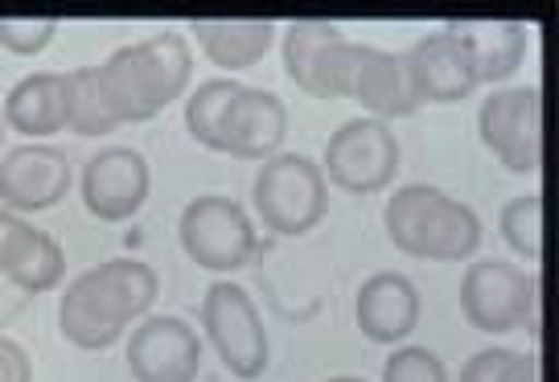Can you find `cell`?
I'll return each instance as SVG.
<instances>
[{
    "label": "cell",
    "instance_id": "1",
    "mask_svg": "<svg viewBox=\"0 0 559 382\" xmlns=\"http://www.w3.org/2000/svg\"><path fill=\"white\" fill-rule=\"evenodd\" d=\"M251 206L272 235H309L330 210V181L321 165L300 153H276L251 181Z\"/></svg>",
    "mask_w": 559,
    "mask_h": 382
},
{
    "label": "cell",
    "instance_id": "2",
    "mask_svg": "<svg viewBox=\"0 0 559 382\" xmlns=\"http://www.w3.org/2000/svg\"><path fill=\"white\" fill-rule=\"evenodd\" d=\"M181 251L214 276H230L255 255V223L227 193H202L177 218Z\"/></svg>",
    "mask_w": 559,
    "mask_h": 382
},
{
    "label": "cell",
    "instance_id": "3",
    "mask_svg": "<svg viewBox=\"0 0 559 382\" xmlns=\"http://www.w3.org/2000/svg\"><path fill=\"white\" fill-rule=\"evenodd\" d=\"M198 317H202V330L218 362L235 379H260L267 370V330L243 284H230V279L210 284Z\"/></svg>",
    "mask_w": 559,
    "mask_h": 382
},
{
    "label": "cell",
    "instance_id": "4",
    "mask_svg": "<svg viewBox=\"0 0 559 382\" xmlns=\"http://www.w3.org/2000/svg\"><path fill=\"white\" fill-rule=\"evenodd\" d=\"M321 174L330 186L346 193L386 190L400 174V140L391 132V123L374 120V116L346 120L325 140Z\"/></svg>",
    "mask_w": 559,
    "mask_h": 382
},
{
    "label": "cell",
    "instance_id": "5",
    "mask_svg": "<svg viewBox=\"0 0 559 382\" xmlns=\"http://www.w3.org/2000/svg\"><path fill=\"white\" fill-rule=\"evenodd\" d=\"M477 136L510 174H539L543 165V91L498 87L477 111Z\"/></svg>",
    "mask_w": 559,
    "mask_h": 382
},
{
    "label": "cell",
    "instance_id": "6",
    "mask_svg": "<svg viewBox=\"0 0 559 382\" xmlns=\"http://www.w3.org/2000/svg\"><path fill=\"white\" fill-rule=\"evenodd\" d=\"M128 374L136 382H198L202 342L181 317H144L128 337Z\"/></svg>",
    "mask_w": 559,
    "mask_h": 382
},
{
    "label": "cell",
    "instance_id": "7",
    "mask_svg": "<svg viewBox=\"0 0 559 382\" xmlns=\"http://www.w3.org/2000/svg\"><path fill=\"white\" fill-rule=\"evenodd\" d=\"M74 186V169L53 144H17L0 157V206L13 214H37L58 206Z\"/></svg>",
    "mask_w": 559,
    "mask_h": 382
},
{
    "label": "cell",
    "instance_id": "8",
    "mask_svg": "<svg viewBox=\"0 0 559 382\" xmlns=\"http://www.w3.org/2000/svg\"><path fill=\"white\" fill-rule=\"evenodd\" d=\"M148 160L140 157L136 148H104L83 165L79 177V193H83V206L99 218V223H123L132 218L144 202H148Z\"/></svg>",
    "mask_w": 559,
    "mask_h": 382
},
{
    "label": "cell",
    "instance_id": "9",
    "mask_svg": "<svg viewBox=\"0 0 559 382\" xmlns=\"http://www.w3.org/2000/svg\"><path fill=\"white\" fill-rule=\"evenodd\" d=\"M403 62H407L419 104H461L481 87L469 46L449 25L412 41V50H403Z\"/></svg>",
    "mask_w": 559,
    "mask_h": 382
},
{
    "label": "cell",
    "instance_id": "10",
    "mask_svg": "<svg viewBox=\"0 0 559 382\" xmlns=\"http://www.w3.org/2000/svg\"><path fill=\"white\" fill-rule=\"evenodd\" d=\"M526 284H531V276L507 260L469 263V272L461 276V317L473 330L493 333V337L523 330Z\"/></svg>",
    "mask_w": 559,
    "mask_h": 382
},
{
    "label": "cell",
    "instance_id": "11",
    "mask_svg": "<svg viewBox=\"0 0 559 382\" xmlns=\"http://www.w3.org/2000/svg\"><path fill=\"white\" fill-rule=\"evenodd\" d=\"M284 136H288L284 99L263 87H239L218 128V153L239 160H267L280 153Z\"/></svg>",
    "mask_w": 559,
    "mask_h": 382
},
{
    "label": "cell",
    "instance_id": "12",
    "mask_svg": "<svg viewBox=\"0 0 559 382\" xmlns=\"http://www.w3.org/2000/svg\"><path fill=\"white\" fill-rule=\"evenodd\" d=\"M374 120H400L419 111V95L412 87V74L403 53L379 50V46H358L354 67H349V95Z\"/></svg>",
    "mask_w": 559,
    "mask_h": 382
},
{
    "label": "cell",
    "instance_id": "13",
    "mask_svg": "<svg viewBox=\"0 0 559 382\" xmlns=\"http://www.w3.org/2000/svg\"><path fill=\"white\" fill-rule=\"evenodd\" d=\"M99 79H104L107 104L120 123H144L153 120L160 107H169L157 62H153L144 41H132V46L107 53V62H99Z\"/></svg>",
    "mask_w": 559,
    "mask_h": 382
},
{
    "label": "cell",
    "instance_id": "14",
    "mask_svg": "<svg viewBox=\"0 0 559 382\" xmlns=\"http://www.w3.org/2000/svg\"><path fill=\"white\" fill-rule=\"evenodd\" d=\"M354 321L374 346H400L419 325V293L400 272H374L354 296Z\"/></svg>",
    "mask_w": 559,
    "mask_h": 382
},
{
    "label": "cell",
    "instance_id": "15",
    "mask_svg": "<svg viewBox=\"0 0 559 382\" xmlns=\"http://www.w3.org/2000/svg\"><path fill=\"white\" fill-rule=\"evenodd\" d=\"M481 247V218L477 210L449 198L444 190L432 193V202L419 218V230L412 239V260L432 263H461Z\"/></svg>",
    "mask_w": 559,
    "mask_h": 382
},
{
    "label": "cell",
    "instance_id": "16",
    "mask_svg": "<svg viewBox=\"0 0 559 382\" xmlns=\"http://www.w3.org/2000/svg\"><path fill=\"white\" fill-rule=\"evenodd\" d=\"M58 330L74 349H107L123 337V317L111 309V300L99 293V284L91 279V272L74 276L62 293V305H58Z\"/></svg>",
    "mask_w": 559,
    "mask_h": 382
},
{
    "label": "cell",
    "instance_id": "17",
    "mask_svg": "<svg viewBox=\"0 0 559 382\" xmlns=\"http://www.w3.org/2000/svg\"><path fill=\"white\" fill-rule=\"evenodd\" d=\"M449 29L469 46L473 67H477V83L502 87L526 62L523 21H449Z\"/></svg>",
    "mask_w": 559,
    "mask_h": 382
},
{
    "label": "cell",
    "instance_id": "18",
    "mask_svg": "<svg viewBox=\"0 0 559 382\" xmlns=\"http://www.w3.org/2000/svg\"><path fill=\"white\" fill-rule=\"evenodd\" d=\"M4 128H13L21 136H53L67 128V99H62V74L53 70H37L13 83L4 95V111H0Z\"/></svg>",
    "mask_w": 559,
    "mask_h": 382
},
{
    "label": "cell",
    "instance_id": "19",
    "mask_svg": "<svg viewBox=\"0 0 559 382\" xmlns=\"http://www.w3.org/2000/svg\"><path fill=\"white\" fill-rule=\"evenodd\" d=\"M190 34L214 67L247 70L272 50L276 25L272 21H193Z\"/></svg>",
    "mask_w": 559,
    "mask_h": 382
},
{
    "label": "cell",
    "instance_id": "20",
    "mask_svg": "<svg viewBox=\"0 0 559 382\" xmlns=\"http://www.w3.org/2000/svg\"><path fill=\"white\" fill-rule=\"evenodd\" d=\"M91 279L123 317V325H132V317H148V309L157 305L160 276L144 260H104L99 267H91Z\"/></svg>",
    "mask_w": 559,
    "mask_h": 382
},
{
    "label": "cell",
    "instance_id": "21",
    "mask_svg": "<svg viewBox=\"0 0 559 382\" xmlns=\"http://www.w3.org/2000/svg\"><path fill=\"white\" fill-rule=\"evenodd\" d=\"M62 99H67V128L74 136H107L120 128L116 111L107 104L99 67H79L62 74Z\"/></svg>",
    "mask_w": 559,
    "mask_h": 382
},
{
    "label": "cell",
    "instance_id": "22",
    "mask_svg": "<svg viewBox=\"0 0 559 382\" xmlns=\"http://www.w3.org/2000/svg\"><path fill=\"white\" fill-rule=\"evenodd\" d=\"M337 37H346L333 21H293L280 37V58L284 74L297 83L305 95H313V67L317 58L330 50Z\"/></svg>",
    "mask_w": 559,
    "mask_h": 382
},
{
    "label": "cell",
    "instance_id": "23",
    "mask_svg": "<svg viewBox=\"0 0 559 382\" xmlns=\"http://www.w3.org/2000/svg\"><path fill=\"white\" fill-rule=\"evenodd\" d=\"M235 95H239L235 79H210L202 87H193V95L186 99V132L210 153H218V128Z\"/></svg>",
    "mask_w": 559,
    "mask_h": 382
},
{
    "label": "cell",
    "instance_id": "24",
    "mask_svg": "<svg viewBox=\"0 0 559 382\" xmlns=\"http://www.w3.org/2000/svg\"><path fill=\"white\" fill-rule=\"evenodd\" d=\"M4 276L21 284L25 293H50L53 284H62V276H67V255H62V247H58L53 235L34 230V239L25 243V251H21L17 263Z\"/></svg>",
    "mask_w": 559,
    "mask_h": 382
},
{
    "label": "cell",
    "instance_id": "25",
    "mask_svg": "<svg viewBox=\"0 0 559 382\" xmlns=\"http://www.w3.org/2000/svg\"><path fill=\"white\" fill-rule=\"evenodd\" d=\"M498 230L514 255H523L526 263L543 260V198L539 193H523L510 198L502 214H498Z\"/></svg>",
    "mask_w": 559,
    "mask_h": 382
},
{
    "label": "cell",
    "instance_id": "26",
    "mask_svg": "<svg viewBox=\"0 0 559 382\" xmlns=\"http://www.w3.org/2000/svg\"><path fill=\"white\" fill-rule=\"evenodd\" d=\"M456 382H543L539 354H514V349H477L461 366Z\"/></svg>",
    "mask_w": 559,
    "mask_h": 382
},
{
    "label": "cell",
    "instance_id": "27",
    "mask_svg": "<svg viewBox=\"0 0 559 382\" xmlns=\"http://www.w3.org/2000/svg\"><path fill=\"white\" fill-rule=\"evenodd\" d=\"M383 382H449V370L428 346H400L386 354Z\"/></svg>",
    "mask_w": 559,
    "mask_h": 382
},
{
    "label": "cell",
    "instance_id": "28",
    "mask_svg": "<svg viewBox=\"0 0 559 382\" xmlns=\"http://www.w3.org/2000/svg\"><path fill=\"white\" fill-rule=\"evenodd\" d=\"M58 34V17H0V46L17 58L41 53Z\"/></svg>",
    "mask_w": 559,
    "mask_h": 382
},
{
    "label": "cell",
    "instance_id": "29",
    "mask_svg": "<svg viewBox=\"0 0 559 382\" xmlns=\"http://www.w3.org/2000/svg\"><path fill=\"white\" fill-rule=\"evenodd\" d=\"M37 226H29L25 218H17L9 206H0V272H9L17 255L25 251V243L34 239Z\"/></svg>",
    "mask_w": 559,
    "mask_h": 382
},
{
    "label": "cell",
    "instance_id": "30",
    "mask_svg": "<svg viewBox=\"0 0 559 382\" xmlns=\"http://www.w3.org/2000/svg\"><path fill=\"white\" fill-rule=\"evenodd\" d=\"M29 379H34L29 354L13 337H0V382H29Z\"/></svg>",
    "mask_w": 559,
    "mask_h": 382
},
{
    "label": "cell",
    "instance_id": "31",
    "mask_svg": "<svg viewBox=\"0 0 559 382\" xmlns=\"http://www.w3.org/2000/svg\"><path fill=\"white\" fill-rule=\"evenodd\" d=\"M523 325H526V333H531V342L539 346V342H543V276H539V272H531V284H526Z\"/></svg>",
    "mask_w": 559,
    "mask_h": 382
},
{
    "label": "cell",
    "instance_id": "32",
    "mask_svg": "<svg viewBox=\"0 0 559 382\" xmlns=\"http://www.w3.org/2000/svg\"><path fill=\"white\" fill-rule=\"evenodd\" d=\"M330 382H367V379H349V374H342V379H330Z\"/></svg>",
    "mask_w": 559,
    "mask_h": 382
},
{
    "label": "cell",
    "instance_id": "33",
    "mask_svg": "<svg viewBox=\"0 0 559 382\" xmlns=\"http://www.w3.org/2000/svg\"><path fill=\"white\" fill-rule=\"evenodd\" d=\"M0 144H4V120H0Z\"/></svg>",
    "mask_w": 559,
    "mask_h": 382
}]
</instances>
